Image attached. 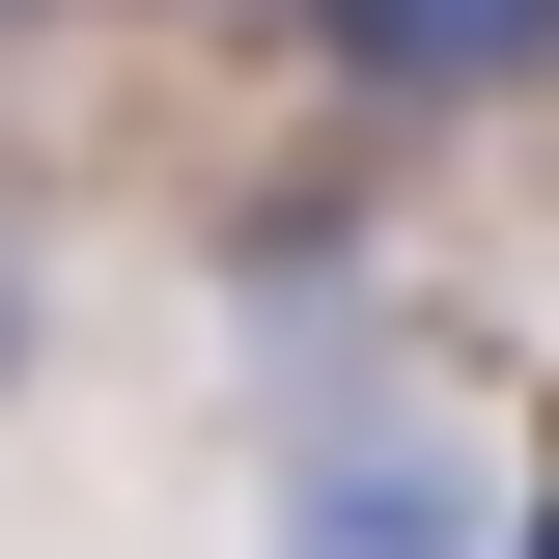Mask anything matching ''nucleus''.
I'll list each match as a JSON object with an SVG mask.
<instances>
[{
  "instance_id": "f03ea898",
  "label": "nucleus",
  "mask_w": 559,
  "mask_h": 559,
  "mask_svg": "<svg viewBox=\"0 0 559 559\" xmlns=\"http://www.w3.org/2000/svg\"><path fill=\"white\" fill-rule=\"evenodd\" d=\"M308 84H364V112H503V84H559V0H308Z\"/></svg>"
},
{
  "instance_id": "7ed1b4c3",
  "label": "nucleus",
  "mask_w": 559,
  "mask_h": 559,
  "mask_svg": "<svg viewBox=\"0 0 559 559\" xmlns=\"http://www.w3.org/2000/svg\"><path fill=\"white\" fill-rule=\"evenodd\" d=\"M28 364H57V308H28V252H0V392H28Z\"/></svg>"
},
{
  "instance_id": "f257e3e1",
  "label": "nucleus",
  "mask_w": 559,
  "mask_h": 559,
  "mask_svg": "<svg viewBox=\"0 0 559 559\" xmlns=\"http://www.w3.org/2000/svg\"><path fill=\"white\" fill-rule=\"evenodd\" d=\"M280 559H503V476L419 392H336L308 448H280Z\"/></svg>"
},
{
  "instance_id": "20e7f679",
  "label": "nucleus",
  "mask_w": 559,
  "mask_h": 559,
  "mask_svg": "<svg viewBox=\"0 0 559 559\" xmlns=\"http://www.w3.org/2000/svg\"><path fill=\"white\" fill-rule=\"evenodd\" d=\"M503 559H559V448H532V476H503Z\"/></svg>"
}]
</instances>
